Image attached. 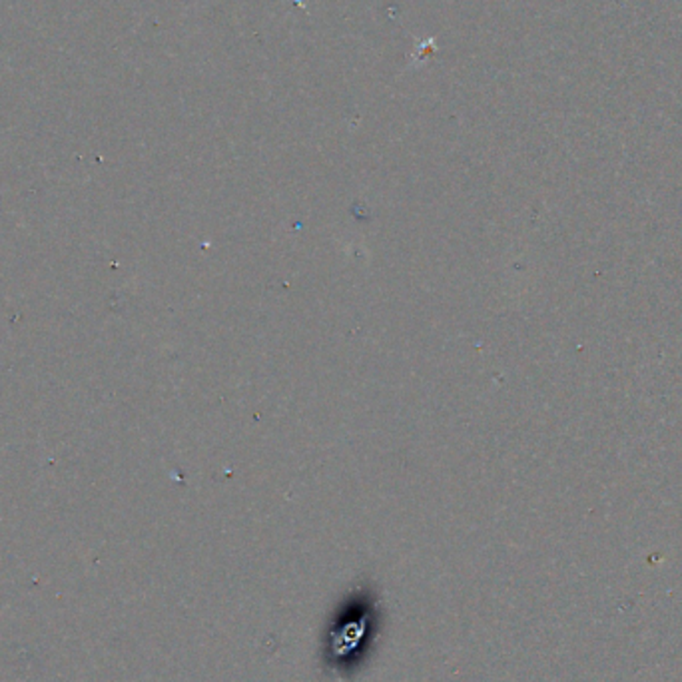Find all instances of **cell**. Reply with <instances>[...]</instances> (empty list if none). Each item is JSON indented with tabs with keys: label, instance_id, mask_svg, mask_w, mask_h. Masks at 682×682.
Here are the masks:
<instances>
[{
	"label": "cell",
	"instance_id": "obj_1",
	"mask_svg": "<svg viewBox=\"0 0 682 682\" xmlns=\"http://www.w3.org/2000/svg\"><path fill=\"white\" fill-rule=\"evenodd\" d=\"M350 619L340 622V627L333 630L331 642V655L335 660H353L355 652L360 650L361 640L368 639L370 632V609H360L358 605H351Z\"/></svg>",
	"mask_w": 682,
	"mask_h": 682
}]
</instances>
